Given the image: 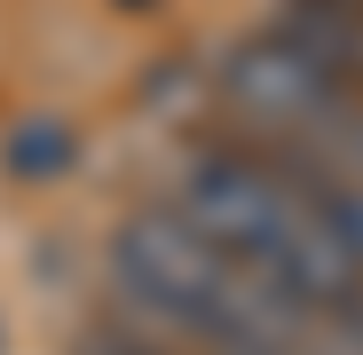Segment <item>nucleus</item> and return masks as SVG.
<instances>
[{"label": "nucleus", "instance_id": "obj_1", "mask_svg": "<svg viewBox=\"0 0 363 355\" xmlns=\"http://www.w3.org/2000/svg\"><path fill=\"white\" fill-rule=\"evenodd\" d=\"M221 95H229V111H245L253 127H316L340 87H332V72L316 64V55H300L292 40L269 32V40H253V47L229 55Z\"/></svg>", "mask_w": 363, "mask_h": 355}, {"label": "nucleus", "instance_id": "obj_2", "mask_svg": "<svg viewBox=\"0 0 363 355\" xmlns=\"http://www.w3.org/2000/svg\"><path fill=\"white\" fill-rule=\"evenodd\" d=\"M72 166V127L64 118H24V127L9 135V174H24V182H48V174Z\"/></svg>", "mask_w": 363, "mask_h": 355}, {"label": "nucleus", "instance_id": "obj_3", "mask_svg": "<svg viewBox=\"0 0 363 355\" xmlns=\"http://www.w3.org/2000/svg\"><path fill=\"white\" fill-rule=\"evenodd\" d=\"M324 221L340 229V245H347L355 269H363V190H324Z\"/></svg>", "mask_w": 363, "mask_h": 355}, {"label": "nucleus", "instance_id": "obj_4", "mask_svg": "<svg viewBox=\"0 0 363 355\" xmlns=\"http://www.w3.org/2000/svg\"><path fill=\"white\" fill-rule=\"evenodd\" d=\"M221 355H308V347H221Z\"/></svg>", "mask_w": 363, "mask_h": 355}, {"label": "nucleus", "instance_id": "obj_5", "mask_svg": "<svg viewBox=\"0 0 363 355\" xmlns=\"http://www.w3.org/2000/svg\"><path fill=\"white\" fill-rule=\"evenodd\" d=\"M355 64H363V32H355Z\"/></svg>", "mask_w": 363, "mask_h": 355}]
</instances>
